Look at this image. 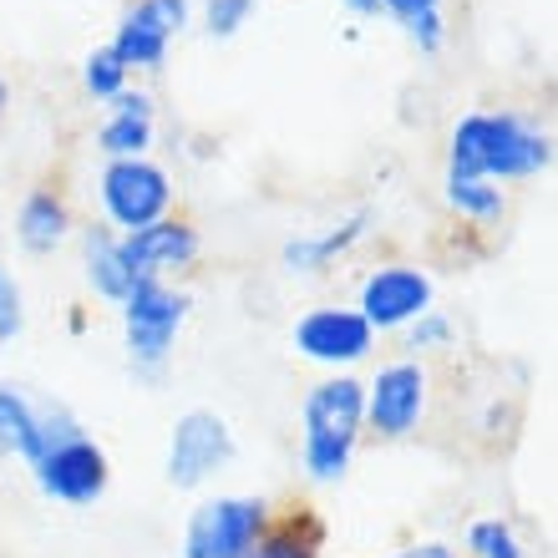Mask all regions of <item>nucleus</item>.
I'll list each match as a JSON object with an SVG mask.
<instances>
[{"mask_svg": "<svg viewBox=\"0 0 558 558\" xmlns=\"http://www.w3.org/2000/svg\"><path fill=\"white\" fill-rule=\"evenodd\" d=\"M426 412V371L422 361H391L366 381V432L381 441H407Z\"/></svg>", "mask_w": 558, "mask_h": 558, "instance_id": "9", "label": "nucleus"}, {"mask_svg": "<svg viewBox=\"0 0 558 558\" xmlns=\"http://www.w3.org/2000/svg\"><path fill=\"white\" fill-rule=\"evenodd\" d=\"M229 462H234V432L219 412L193 407V412L178 416L173 432H168V483L193 493L208 477H219Z\"/></svg>", "mask_w": 558, "mask_h": 558, "instance_id": "7", "label": "nucleus"}, {"mask_svg": "<svg viewBox=\"0 0 558 558\" xmlns=\"http://www.w3.org/2000/svg\"><path fill=\"white\" fill-rule=\"evenodd\" d=\"M340 5H345L351 15H376L381 11V0H340Z\"/></svg>", "mask_w": 558, "mask_h": 558, "instance_id": "29", "label": "nucleus"}, {"mask_svg": "<svg viewBox=\"0 0 558 558\" xmlns=\"http://www.w3.org/2000/svg\"><path fill=\"white\" fill-rule=\"evenodd\" d=\"M432 275L416 265H381L371 269L366 284H361V320L376 330V336H386V330H407V325L416 320V315H426L432 310Z\"/></svg>", "mask_w": 558, "mask_h": 558, "instance_id": "10", "label": "nucleus"}, {"mask_svg": "<svg viewBox=\"0 0 558 558\" xmlns=\"http://www.w3.org/2000/svg\"><path fill=\"white\" fill-rule=\"evenodd\" d=\"M82 82H87V92L97 102H118L122 92H128V66L118 61L112 46H97L87 57V66H82Z\"/></svg>", "mask_w": 558, "mask_h": 558, "instance_id": "21", "label": "nucleus"}, {"mask_svg": "<svg viewBox=\"0 0 558 558\" xmlns=\"http://www.w3.org/2000/svg\"><path fill=\"white\" fill-rule=\"evenodd\" d=\"M447 204H452L462 219L493 223L502 214V189H498V183H487V178H457V173H447Z\"/></svg>", "mask_w": 558, "mask_h": 558, "instance_id": "19", "label": "nucleus"}, {"mask_svg": "<svg viewBox=\"0 0 558 558\" xmlns=\"http://www.w3.org/2000/svg\"><path fill=\"white\" fill-rule=\"evenodd\" d=\"M554 162V137L533 128L518 112H468L452 128V168L457 178H487V183H508V178H533Z\"/></svg>", "mask_w": 558, "mask_h": 558, "instance_id": "2", "label": "nucleus"}, {"mask_svg": "<svg viewBox=\"0 0 558 558\" xmlns=\"http://www.w3.org/2000/svg\"><path fill=\"white\" fill-rule=\"evenodd\" d=\"M452 336H457V325H452V315H441V310H426V315H416V320L407 325V345L422 351V355L447 351Z\"/></svg>", "mask_w": 558, "mask_h": 558, "instance_id": "22", "label": "nucleus"}, {"mask_svg": "<svg viewBox=\"0 0 558 558\" xmlns=\"http://www.w3.org/2000/svg\"><path fill=\"white\" fill-rule=\"evenodd\" d=\"M41 401H31L15 386H0V457H36L41 441Z\"/></svg>", "mask_w": 558, "mask_h": 558, "instance_id": "16", "label": "nucleus"}, {"mask_svg": "<svg viewBox=\"0 0 558 558\" xmlns=\"http://www.w3.org/2000/svg\"><path fill=\"white\" fill-rule=\"evenodd\" d=\"M401 26H407V36L422 46L426 57L441 46V11H422V15H412V21H401Z\"/></svg>", "mask_w": 558, "mask_h": 558, "instance_id": "25", "label": "nucleus"}, {"mask_svg": "<svg viewBox=\"0 0 558 558\" xmlns=\"http://www.w3.org/2000/svg\"><path fill=\"white\" fill-rule=\"evenodd\" d=\"M82 265H87V284L102 294V300H112V305H122L128 290L137 284L133 269L122 265V250H118V234H112V229H87V234H82Z\"/></svg>", "mask_w": 558, "mask_h": 558, "instance_id": "15", "label": "nucleus"}, {"mask_svg": "<svg viewBox=\"0 0 558 558\" xmlns=\"http://www.w3.org/2000/svg\"><path fill=\"white\" fill-rule=\"evenodd\" d=\"M366 437V381L351 371L325 376L300 401V468L310 483H340Z\"/></svg>", "mask_w": 558, "mask_h": 558, "instance_id": "1", "label": "nucleus"}, {"mask_svg": "<svg viewBox=\"0 0 558 558\" xmlns=\"http://www.w3.org/2000/svg\"><path fill=\"white\" fill-rule=\"evenodd\" d=\"M0 107H5V82H0Z\"/></svg>", "mask_w": 558, "mask_h": 558, "instance_id": "30", "label": "nucleus"}, {"mask_svg": "<svg viewBox=\"0 0 558 558\" xmlns=\"http://www.w3.org/2000/svg\"><path fill=\"white\" fill-rule=\"evenodd\" d=\"M66 229H72V214L61 204V193H51V189L26 193V204L15 214V239H21V250L51 254L61 239H66Z\"/></svg>", "mask_w": 558, "mask_h": 558, "instance_id": "14", "label": "nucleus"}, {"mask_svg": "<svg viewBox=\"0 0 558 558\" xmlns=\"http://www.w3.org/2000/svg\"><path fill=\"white\" fill-rule=\"evenodd\" d=\"M31 477L51 502L87 508L107 493L112 468H107V452L82 432V422L66 407H46L41 441H36V457H31Z\"/></svg>", "mask_w": 558, "mask_h": 558, "instance_id": "3", "label": "nucleus"}, {"mask_svg": "<svg viewBox=\"0 0 558 558\" xmlns=\"http://www.w3.org/2000/svg\"><path fill=\"white\" fill-rule=\"evenodd\" d=\"M391 558H462V554L447 548V544H412V548H401V554H391Z\"/></svg>", "mask_w": 558, "mask_h": 558, "instance_id": "28", "label": "nucleus"}, {"mask_svg": "<svg viewBox=\"0 0 558 558\" xmlns=\"http://www.w3.org/2000/svg\"><path fill=\"white\" fill-rule=\"evenodd\" d=\"M189 294L168 284V279H137L128 300H122V340H128V361L137 376H158L178 345V330L189 320Z\"/></svg>", "mask_w": 558, "mask_h": 558, "instance_id": "4", "label": "nucleus"}, {"mask_svg": "<svg viewBox=\"0 0 558 558\" xmlns=\"http://www.w3.org/2000/svg\"><path fill=\"white\" fill-rule=\"evenodd\" d=\"M112 112H143V118H153V97L147 92H122L118 102H112Z\"/></svg>", "mask_w": 558, "mask_h": 558, "instance_id": "27", "label": "nucleus"}, {"mask_svg": "<svg viewBox=\"0 0 558 558\" xmlns=\"http://www.w3.org/2000/svg\"><path fill=\"white\" fill-rule=\"evenodd\" d=\"M21 330V290H15V279L0 269V340H11Z\"/></svg>", "mask_w": 558, "mask_h": 558, "instance_id": "24", "label": "nucleus"}, {"mask_svg": "<svg viewBox=\"0 0 558 558\" xmlns=\"http://www.w3.org/2000/svg\"><path fill=\"white\" fill-rule=\"evenodd\" d=\"M441 0H381V11H391L397 21H412V15H422V11H437Z\"/></svg>", "mask_w": 558, "mask_h": 558, "instance_id": "26", "label": "nucleus"}, {"mask_svg": "<svg viewBox=\"0 0 558 558\" xmlns=\"http://www.w3.org/2000/svg\"><path fill=\"white\" fill-rule=\"evenodd\" d=\"M269 523L275 518L265 498H250V493L204 498L183 523V558H250Z\"/></svg>", "mask_w": 558, "mask_h": 558, "instance_id": "5", "label": "nucleus"}, {"mask_svg": "<svg viewBox=\"0 0 558 558\" xmlns=\"http://www.w3.org/2000/svg\"><path fill=\"white\" fill-rule=\"evenodd\" d=\"M320 544H325L320 518L290 513V518H279V523H269L250 558H320Z\"/></svg>", "mask_w": 558, "mask_h": 558, "instance_id": "17", "label": "nucleus"}, {"mask_svg": "<svg viewBox=\"0 0 558 558\" xmlns=\"http://www.w3.org/2000/svg\"><path fill=\"white\" fill-rule=\"evenodd\" d=\"M122 265L133 269V279H168L173 269H189L198 259V229L189 219H158L147 229H133V234L118 239Z\"/></svg>", "mask_w": 558, "mask_h": 558, "instance_id": "12", "label": "nucleus"}, {"mask_svg": "<svg viewBox=\"0 0 558 558\" xmlns=\"http://www.w3.org/2000/svg\"><path fill=\"white\" fill-rule=\"evenodd\" d=\"M189 26V0H137V5H128V15H122L118 36H112V51H118V61L133 72V66H162V57H168V46H173V36Z\"/></svg>", "mask_w": 558, "mask_h": 558, "instance_id": "11", "label": "nucleus"}, {"mask_svg": "<svg viewBox=\"0 0 558 558\" xmlns=\"http://www.w3.org/2000/svg\"><path fill=\"white\" fill-rule=\"evenodd\" d=\"M102 208H107V219L118 223L122 234L147 229V223L168 219V208H173V178L162 173L158 162H147V158L107 162Z\"/></svg>", "mask_w": 558, "mask_h": 558, "instance_id": "8", "label": "nucleus"}, {"mask_svg": "<svg viewBox=\"0 0 558 558\" xmlns=\"http://www.w3.org/2000/svg\"><path fill=\"white\" fill-rule=\"evenodd\" d=\"M250 11H254V0H208L204 5L208 36H234V31L250 21Z\"/></svg>", "mask_w": 558, "mask_h": 558, "instance_id": "23", "label": "nucleus"}, {"mask_svg": "<svg viewBox=\"0 0 558 558\" xmlns=\"http://www.w3.org/2000/svg\"><path fill=\"white\" fill-rule=\"evenodd\" d=\"M462 558H529V548H523L508 518H477L468 529V554Z\"/></svg>", "mask_w": 558, "mask_h": 558, "instance_id": "20", "label": "nucleus"}, {"mask_svg": "<svg viewBox=\"0 0 558 558\" xmlns=\"http://www.w3.org/2000/svg\"><path fill=\"white\" fill-rule=\"evenodd\" d=\"M366 223L371 214L361 208V214H351L345 223H336L330 234H305V239H290L284 250H279V259H284V269L290 275H320V269H330L340 259V254L351 250L355 239L366 234Z\"/></svg>", "mask_w": 558, "mask_h": 558, "instance_id": "13", "label": "nucleus"}, {"mask_svg": "<svg viewBox=\"0 0 558 558\" xmlns=\"http://www.w3.org/2000/svg\"><path fill=\"white\" fill-rule=\"evenodd\" d=\"M97 147H102L112 162L147 158V147H153V118H143V112H112V118L102 122V133H97Z\"/></svg>", "mask_w": 558, "mask_h": 558, "instance_id": "18", "label": "nucleus"}, {"mask_svg": "<svg viewBox=\"0 0 558 558\" xmlns=\"http://www.w3.org/2000/svg\"><path fill=\"white\" fill-rule=\"evenodd\" d=\"M294 351L305 355L310 366H325L330 376L361 366L371 351H376V330L361 320L355 305H315L305 310L290 330Z\"/></svg>", "mask_w": 558, "mask_h": 558, "instance_id": "6", "label": "nucleus"}]
</instances>
